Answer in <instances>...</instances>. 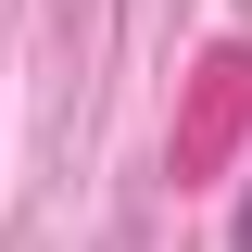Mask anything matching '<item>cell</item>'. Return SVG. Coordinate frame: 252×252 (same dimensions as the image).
Returning a JSON list of instances; mask_svg holds the SVG:
<instances>
[{"label": "cell", "mask_w": 252, "mask_h": 252, "mask_svg": "<svg viewBox=\"0 0 252 252\" xmlns=\"http://www.w3.org/2000/svg\"><path fill=\"white\" fill-rule=\"evenodd\" d=\"M227 252H252V202H240V240H227Z\"/></svg>", "instance_id": "1"}]
</instances>
